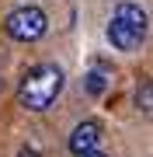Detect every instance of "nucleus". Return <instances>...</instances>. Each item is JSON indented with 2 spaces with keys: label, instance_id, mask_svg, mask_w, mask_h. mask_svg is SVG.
Here are the masks:
<instances>
[{
  "label": "nucleus",
  "instance_id": "nucleus-6",
  "mask_svg": "<svg viewBox=\"0 0 153 157\" xmlns=\"http://www.w3.org/2000/svg\"><path fill=\"white\" fill-rule=\"evenodd\" d=\"M150 94H153V87H150V80H146V84H143V91H139V108H143L146 115H150Z\"/></svg>",
  "mask_w": 153,
  "mask_h": 157
},
{
  "label": "nucleus",
  "instance_id": "nucleus-4",
  "mask_svg": "<svg viewBox=\"0 0 153 157\" xmlns=\"http://www.w3.org/2000/svg\"><path fill=\"white\" fill-rule=\"evenodd\" d=\"M97 143H101V126H97L94 119L80 122V126L73 129V133H70V140H66V147H70V154H73V157L87 154V150H94Z\"/></svg>",
  "mask_w": 153,
  "mask_h": 157
},
{
  "label": "nucleus",
  "instance_id": "nucleus-5",
  "mask_svg": "<svg viewBox=\"0 0 153 157\" xmlns=\"http://www.w3.org/2000/svg\"><path fill=\"white\" fill-rule=\"evenodd\" d=\"M84 87H87V94H91V98H101L104 91H108V77H104L101 70H91V73L84 77Z\"/></svg>",
  "mask_w": 153,
  "mask_h": 157
},
{
  "label": "nucleus",
  "instance_id": "nucleus-7",
  "mask_svg": "<svg viewBox=\"0 0 153 157\" xmlns=\"http://www.w3.org/2000/svg\"><path fill=\"white\" fill-rule=\"evenodd\" d=\"M17 157H38V150H31V147H21V150H17Z\"/></svg>",
  "mask_w": 153,
  "mask_h": 157
},
{
  "label": "nucleus",
  "instance_id": "nucleus-3",
  "mask_svg": "<svg viewBox=\"0 0 153 157\" xmlns=\"http://www.w3.org/2000/svg\"><path fill=\"white\" fill-rule=\"evenodd\" d=\"M4 32L11 35L14 42H38L42 35L49 32V17H46V11H42V7L24 4V7H17V11L7 14Z\"/></svg>",
  "mask_w": 153,
  "mask_h": 157
},
{
  "label": "nucleus",
  "instance_id": "nucleus-8",
  "mask_svg": "<svg viewBox=\"0 0 153 157\" xmlns=\"http://www.w3.org/2000/svg\"><path fill=\"white\" fill-rule=\"evenodd\" d=\"M80 157H108V154H101V150L94 147V150H87V154H80Z\"/></svg>",
  "mask_w": 153,
  "mask_h": 157
},
{
  "label": "nucleus",
  "instance_id": "nucleus-1",
  "mask_svg": "<svg viewBox=\"0 0 153 157\" xmlns=\"http://www.w3.org/2000/svg\"><path fill=\"white\" fill-rule=\"evenodd\" d=\"M63 84H66V77L56 63H38L17 84V105L24 112H49L56 98L63 94Z\"/></svg>",
  "mask_w": 153,
  "mask_h": 157
},
{
  "label": "nucleus",
  "instance_id": "nucleus-2",
  "mask_svg": "<svg viewBox=\"0 0 153 157\" xmlns=\"http://www.w3.org/2000/svg\"><path fill=\"white\" fill-rule=\"evenodd\" d=\"M146 32H150V21H146V11L139 4H129L122 0L118 7L111 11V21H108V42L111 49L118 52H136L143 42H146Z\"/></svg>",
  "mask_w": 153,
  "mask_h": 157
}]
</instances>
